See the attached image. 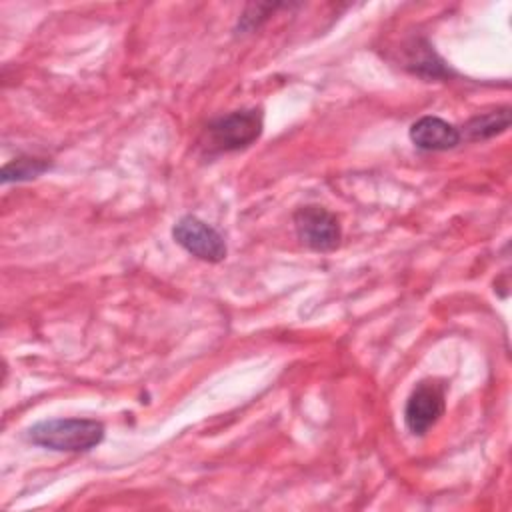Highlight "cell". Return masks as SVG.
<instances>
[{
    "mask_svg": "<svg viewBox=\"0 0 512 512\" xmlns=\"http://www.w3.org/2000/svg\"><path fill=\"white\" fill-rule=\"evenodd\" d=\"M446 388L436 378L420 380L404 406V424L414 436H424L444 414Z\"/></svg>",
    "mask_w": 512,
    "mask_h": 512,
    "instance_id": "277c9868",
    "label": "cell"
},
{
    "mask_svg": "<svg viewBox=\"0 0 512 512\" xmlns=\"http://www.w3.org/2000/svg\"><path fill=\"white\" fill-rule=\"evenodd\" d=\"M294 228L298 240L314 252H332L338 248L342 238L340 220L334 212L320 204L300 206L294 216Z\"/></svg>",
    "mask_w": 512,
    "mask_h": 512,
    "instance_id": "3957f363",
    "label": "cell"
},
{
    "mask_svg": "<svg viewBox=\"0 0 512 512\" xmlns=\"http://www.w3.org/2000/svg\"><path fill=\"white\" fill-rule=\"evenodd\" d=\"M26 438L54 452H88L104 438V424L92 418H48L32 424Z\"/></svg>",
    "mask_w": 512,
    "mask_h": 512,
    "instance_id": "6da1fadb",
    "label": "cell"
},
{
    "mask_svg": "<svg viewBox=\"0 0 512 512\" xmlns=\"http://www.w3.org/2000/svg\"><path fill=\"white\" fill-rule=\"evenodd\" d=\"M282 6H288V4H274V2H250V4H246L244 12L238 18L236 32L238 34H250V32L258 30Z\"/></svg>",
    "mask_w": 512,
    "mask_h": 512,
    "instance_id": "30bf717a",
    "label": "cell"
},
{
    "mask_svg": "<svg viewBox=\"0 0 512 512\" xmlns=\"http://www.w3.org/2000/svg\"><path fill=\"white\" fill-rule=\"evenodd\" d=\"M172 238L178 246L202 262H222L228 252L224 236L214 226L192 214H186L174 222Z\"/></svg>",
    "mask_w": 512,
    "mask_h": 512,
    "instance_id": "5b68a950",
    "label": "cell"
},
{
    "mask_svg": "<svg viewBox=\"0 0 512 512\" xmlns=\"http://www.w3.org/2000/svg\"><path fill=\"white\" fill-rule=\"evenodd\" d=\"M510 128V106H500L472 116L460 130V138L476 142L494 138Z\"/></svg>",
    "mask_w": 512,
    "mask_h": 512,
    "instance_id": "52a82bcc",
    "label": "cell"
},
{
    "mask_svg": "<svg viewBox=\"0 0 512 512\" xmlns=\"http://www.w3.org/2000/svg\"><path fill=\"white\" fill-rule=\"evenodd\" d=\"M264 128L260 108H242L210 120L200 138L206 154L244 150L254 144Z\"/></svg>",
    "mask_w": 512,
    "mask_h": 512,
    "instance_id": "7a4b0ae2",
    "label": "cell"
},
{
    "mask_svg": "<svg viewBox=\"0 0 512 512\" xmlns=\"http://www.w3.org/2000/svg\"><path fill=\"white\" fill-rule=\"evenodd\" d=\"M404 66L422 78L450 76V68L444 64V60L434 52V48L426 40H412L408 44Z\"/></svg>",
    "mask_w": 512,
    "mask_h": 512,
    "instance_id": "ba28073f",
    "label": "cell"
},
{
    "mask_svg": "<svg viewBox=\"0 0 512 512\" xmlns=\"http://www.w3.org/2000/svg\"><path fill=\"white\" fill-rule=\"evenodd\" d=\"M410 140L416 148L426 152H442L456 148L462 138L460 130L440 116H422L410 126Z\"/></svg>",
    "mask_w": 512,
    "mask_h": 512,
    "instance_id": "8992f818",
    "label": "cell"
},
{
    "mask_svg": "<svg viewBox=\"0 0 512 512\" xmlns=\"http://www.w3.org/2000/svg\"><path fill=\"white\" fill-rule=\"evenodd\" d=\"M50 168V162L46 158H38V156H18L14 160H10L8 164L2 166L0 172V180L2 184L8 182H26V180H34L40 174H44Z\"/></svg>",
    "mask_w": 512,
    "mask_h": 512,
    "instance_id": "9c48e42d",
    "label": "cell"
}]
</instances>
